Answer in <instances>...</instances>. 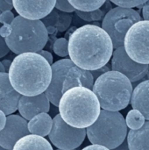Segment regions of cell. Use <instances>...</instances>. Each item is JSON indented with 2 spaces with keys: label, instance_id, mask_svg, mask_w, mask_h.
I'll use <instances>...</instances> for the list:
<instances>
[{
  "label": "cell",
  "instance_id": "cell-1",
  "mask_svg": "<svg viewBox=\"0 0 149 150\" xmlns=\"http://www.w3.org/2000/svg\"><path fill=\"white\" fill-rule=\"evenodd\" d=\"M113 44L110 35L100 26L84 25L76 29L68 39L70 60L86 70H96L112 57Z\"/></svg>",
  "mask_w": 149,
  "mask_h": 150
},
{
  "label": "cell",
  "instance_id": "cell-2",
  "mask_svg": "<svg viewBox=\"0 0 149 150\" xmlns=\"http://www.w3.org/2000/svg\"><path fill=\"white\" fill-rule=\"evenodd\" d=\"M13 88L21 95L44 93L52 79L51 64L39 53L17 54L8 72Z\"/></svg>",
  "mask_w": 149,
  "mask_h": 150
},
{
  "label": "cell",
  "instance_id": "cell-3",
  "mask_svg": "<svg viewBox=\"0 0 149 150\" xmlns=\"http://www.w3.org/2000/svg\"><path fill=\"white\" fill-rule=\"evenodd\" d=\"M58 108L62 120L76 128L90 127L101 112L97 97L92 90L83 86L74 87L65 91Z\"/></svg>",
  "mask_w": 149,
  "mask_h": 150
},
{
  "label": "cell",
  "instance_id": "cell-4",
  "mask_svg": "<svg viewBox=\"0 0 149 150\" xmlns=\"http://www.w3.org/2000/svg\"><path fill=\"white\" fill-rule=\"evenodd\" d=\"M0 35L5 39L10 50L16 54L39 53L48 40L47 29L40 19H28L20 15L15 17L11 24L3 25Z\"/></svg>",
  "mask_w": 149,
  "mask_h": 150
},
{
  "label": "cell",
  "instance_id": "cell-5",
  "mask_svg": "<svg viewBox=\"0 0 149 150\" xmlns=\"http://www.w3.org/2000/svg\"><path fill=\"white\" fill-rule=\"evenodd\" d=\"M92 91L102 109L119 112L131 103L133 88L132 82L125 75L110 70L95 80Z\"/></svg>",
  "mask_w": 149,
  "mask_h": 150
},
{
  "label": "cell",
  "instance_id": "cell-6",
  "mask_svg": "<svg viewBox=\"0 0 149 150\" xmlns=\"http://www.w3.org/2000/svg\"><path fill=\"white\" fill-rule=\"evenodd\" d=\"M87 137L92 144L113 149L127 137V125L119 112L102 109L98 119L86 128Z\"/></svg>",
  "mask_w": 149,
  "mask_h": 150
},
{
  "label": "cell",
  "instance_id": "cell-7",
  "mask_svg": "<svg viewBox=\"0 0 149 150\" xmlns=\"http://www.w3.org/2000/svg\"><path fill=\"white\" fill-rule=\"evenodd\" d=\"M141 20H142L141 16L133 8L118 6L105 14L102 21V28L110 35L115 49L124 46L126 33L132 25Z\"/></svg>",
  "mask_w": 149,
  "mask_h": 150
},
{
  "label": "cell",
  "instance_id": "cell-8",
  "mask_svg": "<svg viewBox=\"0 0 149 150\" xmlns=\"http://www.w3.org/2000/svg\"><path fill=\"white\" fill-rule=\"evenodd\" d=\"M124 47L136 62L149 65V20L135 23L126 33Z\"/></svg>",
  "mask_w": 149,
  "mask_h": 150
},
{
  "label": "cell",
  "instance_id": "cell-9",
  "mask_svg": "<svg viewBox=\"0 0 149 150\" xmlns=\"http://www.w3.org/2000/svg\"><path fill=\"white\" fill-rule=\"evenodd\" d=\"M87 132L85 128H76L66 123L61 114H57L53 119L52 129L48 134L51 143L59 149L72 150L79 148Z\"/></svg>",
  "mask_w": 149,
  "mask_h": 150
},
{
  "label": "cell",
  "instance_id": "cell-10",
  "mask_svg": "<svg viewBox=\"0 0 149 150\" xmlns=\"http://www.w3.org/2000/svg\"><path fill=\"white\" fill-rule=\"evenodd\" d=\"M112 68V70L125 75L132 83L144 79L149 73L148 64H141L133 61L126 52L124 46L113 50Z\"/></svg>",
  "mask_w": 149,
  "mask_h": 150
},
{
  "label": "cell",
  "instance_id": "cell-11",
  "mask_svg": "<svg viewBox=\"0 0 149 150\" xmlns=\"http://www.w3.org/2000/svg\"><path fill=\"white\" fill-rule=\"evenodd\" d=\"M27 134H30L27 120L20 115H8L6 125L0 132V146L12 150L16 142Z\"/></svg>",
  "mask_w": 149,
  "mask_h": 150
},
{
  "label": "cell",
  "instance_id": "cell-12",
  "mask_svg": "<svg viewBox=\"0 0 149 150\" xmlns=\"http://www.w3.org/2000/svg\"><path fill=\"white\" fill-rule=\"evenodd\" d=\"M75 63L70 59H61L54 62L52 67V79L51 83L45 91L50 103L54 106H59L61 98L62 96L63 82L68 69Z\"/></svg>",
  "mask_w": 149,
  "mask_h": 150
},
{
  "label": "cell",
  "instance_id": "cell-13",
  "mask_svg": "<svg viewBox=\"0 0 149 150\" xmlns=\"http://www.w3.org/2000/svg\"><path fill=\"white\" fill-rule=\"evenodd\" d=\"M57 0H12L13 7L18 15L28 19H42L56 5Z\"/></svg>",
  "mask_w": 149,
  "mask_h": 150
},
{
  "label": "cell",
  "instance_id": "cell-14",
  "mask_svg": "<svg viewBox=\"0 0 149 150\" xmlns=\"http://www.w3.org/2000/svg\"><path fill=\"white\" fill-rule=\"evenodd\" d=\"M18 110L20 116L26 120H30L40 113L48 112L50 110V101L45 92L36 96L21 95Z\"/></svg>",
  "mask_w": 149,
  "mask_h": 150
},
{
  "label": "cell",
  "instance_id": "cell-15",
  "mask_svg": "<svg viewBox=\"0 0 149 150\" xmlns=\"http://www.w3.org/2000/svg\"><path fill=\"white\" fill-rule=\"evenodd\" d=\"M20 97L11 83L9 74L0 72V110L7 116L13 114L18 110Z\"/></svg>",
  "mask_w": 149,
  "mask_h": 150
},
{
  "label": "cell",
  "instance_id": "cell-16",
  "mask_svg": "<svg viewBox=\"0 0 149 150\" xmlns=\"http://www.w3.org/2000/svg\"><path fill=\"white\" fill-rule=\"evenodd\" d=\"M94 82V77L90 70L83 69L74 64L66 74L62 86V93L71 88L79 86H83L91 90Z\"/></svg>",
  "mask_w": 149,
  "mask_h": 150
},
{
  "label": "cell",
  "instance_id": "cell-17",
  "mask_svg": "<svg viewBox=\"0 0 149 150\" xmlns=\"http://www.w3.org/2000/svg\"><path fill=\"white\" fill-rule=\"evenodd\" d=\"M133 109L140 111L149 120V79L140 83L133 90L131 98Z\"/></svg>",
  "mask_w": 149,
  "mask_h": 150
},
{
  "label": "cell",
  "instance_id": "cell-18",
  "mask_svg": "<svg viewBox=\"0 0 149 150\" xmlns=\"http://www.w3.org/2000/svg\"><path fill=\"white\" fill-rule=\"evenodd\" d=\"M126 139L130 150H149V120L141 128L130 130Z\"/></svg>",
  "mask_w": 149,
  "mask_h": 150
},
{
  "label": "cell",
  "instance_id": "cell-19",
  "mask_svg": "<svg viewBox=\"0 0 149 150\" xmlns=\"http://www.w3.org/2000/svg\"><path fill=\"white\" fill-rule=\"evenodd\" d=\"M12 150H54L50 142L42 136L27 134L18 140Z\"/></svg>",
  "mask_w": 149,
  "mask_h": 150
},
{
  "label": "cell",
  "instance_id": "cell-20",
  "mask_svg": "<svg viewBox=\"0 0 149 150\" xmlns=\"http://www.w3.org/2000/svg\"><path fill=\"white\" fill-rule=\"evenodd\" d=\"M53 126V119L47 112H42L32 119L28 122V129L30 134L46 137L49 134Z\"/></svg>",
  "mask_w": 149,
  "mask_h": 150
},
{
  "label": "cell",
  "instance_id": "cell-21",
  "mask_svg": "<svg viewBox=\"0 0 149 150\" xmlns=\"http://www.w3.org/2000/svg\"><path fill=\"white\" fill-rule=\"evenodd\" d=\"M107 0H68V2L76 9L82 11H91L103 6Z\"/></svg>",
  "mask_w": 149,
  "mask_h": 150
},
{
  "label": "cell",
  "instance_id": "cell-22",
  "mask_svg": "<svg viewBox=\"0 0 149 150\" xmlns=\"http://www.w3.org/2000/svg\"><path fill=\"white\" fill-rule=\"evenodd\" d=\"M145 120H146V119L143 116V114L136 109L131 110L127 113V116L126 119L127 127H129L131 130H135V129L141 128L145 124V122H146Z\"/></svg>",
  "mask_w": 149,
  "mask_h": 150
},
{
  "label": "cell",
  "instance_id": "cell-23",
  "mask_svg": "<svg viewBox=\"0 0 149 150\" xmlns=\"http://www.w3.org/2000/svg\"><path fill=\"white\" fill-rule=\"evenodd\" d=\"M75 11L79 18H81L83 20L87 21V22L98 21V20H101L102 18L105 16L104 11L100 9L91 11H82L78 10H76Z\"/></svg>",
  "mask_w": 149,
  "mask_h": 150
},
{
  "label": "cell",
  "instance_id": "cell-24",
  "mask_svg": "<svg viewBox=\"0 0 149 150\" xmlns=\"http://www.w3.org/2000/svg\"><path fill=\"white\" fill-rule=\"evenodd\" d=\"M54 52L60 57H67L69 56L68 53V40L65 38L57 39L53 47Z\"/></svg>",
  "mask_w": 149,
  "mask_h": 150
},
{
  "label": "cell",
  "instance_id": "cell-25",
  "mask_svg": "<svg viewBox=\"0 0 149 150\" xmlns=\"http://www.w3.org/2000/svg\"><path fill=\"white\" fill-rule=\"evenodd\" d=\"M112 3L120 7L133 8V7H141L148 0H110Z\"/></svg>",
  "mask_w": 149,
  "mask_h": 150
},
{
  "label": "cell",
  "instance_id": "cell-26",
  "mask_svg": "<svg viewBox=\"0 0 149 150\" xmlns=\"http://www.w3.org/2000/svg\"><path fill=\"white\" fill-rule=\"evenodd\" d=\"M43 24L45 25V26L47 27H55L58 24L59 21V13L57 12V11H55L54 9L45 18H43L42 19H40Z\"/></svg>",
  "mask_w": 149,
  "mask_h": 150
},
{
  "label": "cell",
  "instance_id": "cell-27",
  "mask_svg": "<svg viewBox=\"0 0 149 150\" xmlns=\"http://www.w3.org/2000/svg\"><path fill=\"white\" fill-rule=\"evenodd\" d=\"M55 8L57 10L66 12H72L76 11V9L68 2V0H57Z\"/></svg>",
  "mask_w": 149,
  "mask_h": 150
},
{
  "label": "cell",
  "instance_id": "cell-28",
  "mask_svg": "<svg viewBox=\"0 0 149 150\" xmlns=\"http://www.w3.org/2000/svg\"><path fill=\"white\" fill-rule=\"evenodd\" d=\"M14 18H15V17H14V14L11 11H5L0 14V23L3 25L11 24V22L14 20Z\"/></svg>",
  "mask_w": 149,
  "mask_h": 150
},
{
  "label": "cell",
  "instance_id": "cell-29",
  "mask_svg": "<svg viewBox=\"0 0 149 150\" xmlns=\"http://www.w3.org/2000/svg\"><path fill=\"white\" fill-rule=\"evenodd\" d=\"M110 70H111L110 69V66L108 64H106L105 66H104V67H102V68H100L98 69L92 70L90 72H91V74H92V76L94 77V80H97L100 76H102L103 74H105V73H106V72H108Z\"/></svg>",
  "mask_w": 149,
  "mask_h": 150
},
{
  "label": "cell",
  "instance_id": "cell-30",
  "mask_svg": "<svg viewBox=\"0 0 149 150\" xmlns=\"http://www.w3.org/2000/svg\"><path fill=\"white\" fill-rule=\"evenodd\" d=\"M10 51V48L8 47L5 39L0 35V58L5 56Z\"/></svg>",
  "mask_w": 149,
  "mask_h": 150
},
{
  "label": "cell",
  "instance_id": "cell-31",
  "mask_svg": "<svg viewBox=\"0 0 149 150\" xmlns=\"http://www.w3.org/2000/svg\"><path fill=\"white\" fill-rule=\"evenodd\" d=\"M12 8H14L13 4L7 3L5 0H0V11L2 12L5 11H11Z\"/></svg>",
  "mask_w": 149,
  "mask_h": 150
},
{
  "label": "cell",
  "instance_id": "cell-32",
  "mask_svg": "<svg viewBox=\"0 0 149 150\" xmlns=\"http://www.w3.org/2000/svg\"><path fill=\"white\" fill-rule=\"evenodd\" d=\"M39 54H40V55H42V56H43V57H44V58H45V59H46V60L50 63V64H51V65L54 63V62H53V61H54V60H53V55H52V54H51L50 52H48V51H47V50H43V49H42L41 51H40V52H39Z\"/></svg>",
  "mask_w": 149,
  "mask_h": 150
},
{
  "label": "cell",
  "instance_id": "cell-33",
  "mask_svg": "<svg viewBox=\"0 0 149 150\" xmlns=\"http://www.w3.org/2000/svg\"><path fill=\"white\" fill-rule=\"evenodd\" d=\"M142 16L145 20H149V0L142 5Z\"/></svg>",
  "mask_w": 149,
  "mask_h": 150
},
{
  "label": "cell",
  "instance_id": "cell-34",
  "mask_svg": "<svg viewBox=\"0 0 149 150\" xmlns=\"http://www.w3.org/2000/svg\"><path fill=\"white\" fill-rule=\"evenodd\" d=\"M6 120H7V115L0 110V132L4 128L6 125Z\"/></svg>",
  "mask_w": 149,
  "mask_h": 150
},
{
  "label": "cell",
  "instance_id": "cell-35",
  "mask_svg": "<svg viewBox=\"0 0 149 150\" xmlns=\"http://www.w3.org/2000/svg\"><path fill=\"white\" fill-rule=\"evenodd\" d=\"M82 150H111L109 149H107L106 147L101 146V145H97V144H92L90 146L85 147L84 149H83Z\"/></svg>",
  "mask_w": 149,
  "mask_h": 150
},
{
  "label": "cell",
  "instance_id": "cell-36",
  "mask_svg": "<svg viewBox=\"0 0 149 150\" xmlns=\"http://www.w3.org/2000/svg\"><path fill=\"white\" fill-rule=\"evenodd\" d=\"M112 150H130L129 149V146H128V142H127V139H126L119 147L113 149Z\"/></svg>",
  "mask_w": 149,
  "mask_h": 150
},
{
  "label": "cell",
  "instance_id": "cell-37",
  "mask_svg": "<svg viewBox=\"0 0 149 150\" xmlns=\"http://www.w3.org/2000/svg\"><path fill=\"white\" fill-rule=\"evenodd\" d=\"M1 62H2V64H3V66H4V69H5V72L8 73L9 70H10V68H11V65L12 62L11 60H9V59H4Z\"/></svg>",
  "mask_w": 149,
  "mask_h": 150
},
{
  "label": "cell",
  "instance_id": "cell-38",
  "mask_svg": "<svg viewBox=\"0 0 149 150\" xmlns=\"http://www.w3.org/2000/svg\"><path fill=\"white\" fill-rule=\"evenodd\" d=\"M0 72H5V69H4V68L1 62H0Z\"/></svg>",
  "mask_w": 149,
  "mask_h": 150
},
{
  "label": "cell",
  "instance_id": "cell-39",
  "mask_svg": "<svg viewBox=\"0 0 149 150\" xmlns=\"http://www.w3.org/2000/svg\"><path fill=\"white\" fill-rule=\"evenodd\" d=\"M7 3H9V4H13V3H12V0H5Z\"/></svg>",
  "mask_w": 149,
  "mask_h": 150
},
{
  "label": "cell",
  "instance_id": "cell-40",
  "mask_svg": "<svg viewBox=\"0 0 149 150\" xmlns=\"http://www.w3.org/2000/svg\"><path fill=\"white\" fill-rule=\"evenodd\" d=\"M0 150H10V149H4V148H3L2 146H0Z\"/></svg>",
  "mask_w": 149,
  "mask_h": 150
},
{
  "label": "cell",
  "instance_id": "cell-41",
  "mask_svg": "<svg viewBox=\"0 0 149 150\" xmlns=\"http://www.w3.org/2000/svg\"><path fill=\"white\" fill-rule=\"evenodd\" d=\"M56 150H63V149H57ZM72 150H77V149H72Z\"/></svg>",
  "mask_w": 149,
  "mask_h": 150
},
{
  "label": "cell",
  "instance_id": "cell-42",
  "mask_svg": "<svg viewBox=\"0 0 149 150\" xmlns=\"http://www.w3.org/2000/svg\"><path fill=\"white\" fill-rule=\"evenodd\" d=\"M1 13H2V11H0V14H1Z\"/></svg>",
  "mask_w": 149,
  "mask_h": 150
}]
</instances>
